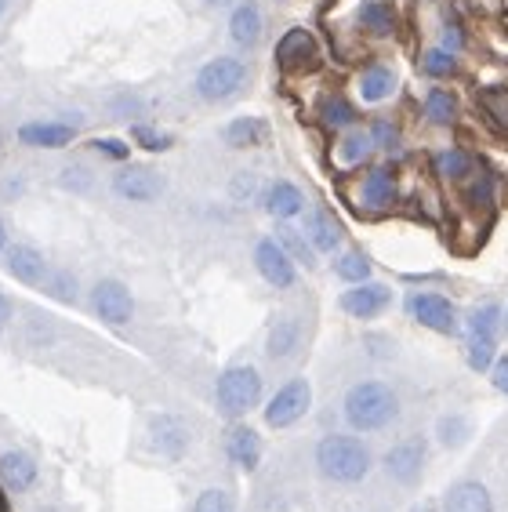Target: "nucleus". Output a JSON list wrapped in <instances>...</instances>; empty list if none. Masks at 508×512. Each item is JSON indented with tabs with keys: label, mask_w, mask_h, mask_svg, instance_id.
Listing matches in <instances>:
<instances>
[{
	"label": "nucleus",
	"mask_w": 508,
	"mask_h": 512,
	"mask_svg": "<svg viewBox=\"0 0 508 512\" xmlns=\"http://www.w3.org/2000/svg\"><path fill=\"white\" fill-rule=\"evenodd\" d=\"M229 37H233V44H240V48H254V44H258V37H262V11H258L254 0H244V4L233 8Z\"/></svg>",
	"instance_id": "nucleus-21"
},
{
	"label": "nucleus",
	"mask_w": 508,
	"mask_h": 512,
	"mask_svg": "<svg viewBox=\"0 0 508 512\" xmlns=\"http://www.w3.org/2000/svg\"><path fill=\"white\" fill-rule=\"evenodd\" d=\"M396 91V73L389 66H371L360 77V99L363 102H385Z\"/></svg>",
	"instance_id": "nucleus-26"
},
{
	"label": "nucleus",
	"mask_w": 508,
	"mask_h": 512,
	"mask_svg": "<svg viewBox=\"0 0 508 512\" xmlns=\"http://www.w3.org/2000/svg\"><path fill=\"white\" fill-rule=\"evenodd\" d=\"M131 138H135L146 153H167V149L175 146V135L153 128V124H135V128H131Z\"/></svg>",
	"instance_id": "nucleus-34"
},
{
	"label": "nucleus",
	"mask_w": 508,
	"mask_h": 512,
	"mask_svg": "<svg viewBox=\"0 0 508 512\" xmlns=\"http://www.w3.org/2000/svg\"><path fill=\"white\" fill-rule=\"evenodd\" d=\"M407 313H411L421 327L436 331V335H454V331H458L454 302H450L447 295H436V291H414V295L407 298Z\"/></svg>",
	"instance_id": "nucleus-8"
},
{
	"label": "nucleus",
	"mask_w": 508,
	"mask_h": 512,
	"mask_svg": "<svg viewBox=\"0 0 508 512\" xmlns=\"http://www.w3.org/2000/svg\"><path fill=\"white\" fill-rule=\"evenodd\" d=\"M247 84V66L233 55L211 59L200 73H196V95L204 102H225L233 99L236 91H244Z\"/></svg>",
	"instance_id": "nucleus-4"
},
{
	"label": "nucleus",
	"mask_w": 508,
	"mask_h": 512,
	"mask_svg": "<svg viewBox=\"0 0 508 512\" xmlns=\"http://www.w3.org/2000/svg\"><path fill=\"white\" fill-rule=\"evenodd\" d=\"M254 269L262 273V280L276 291H287L298 280V262L284 251V244L276 237H262L254 244Z\"/></svg>",
	"instance_id": "nucleus-6"
},
{
	"label": "nucleus",
	"mask_w": 508,
	"mask_h": 512,
	"mask_svg": "<svg viewBox=\"0 0 508 512\" xmlns=\"http://www.w3.org/2000/svg\"><path fill=\"white\" fill-rule=\"evenodd\" d=\"M207 8H225V4H233V0H204Z\"/></svg>",
	"instance_id": "nucleus-46"
},
{
	"label": "nucleus",
	"mask_w": 508,
	"mask_h": 512,
	"mask_svg": "<svg viewBox=\"0 0 508 512\" xmlns=\"http://www.w3.org/2000/svg\"><path fill=\"white\" fill-rule=\"evenodd\" d=\"M8 273L19 280V284H40L44 280V273H48V262H44V255H40L37 247H30V244H15V247H8Z\"/></svg>",
	"instance_id": "nucleus-19"
},
{
	"label": "nucleus",
	"mask_w": 508,
	"mask_h": 512,
	"mask_svg": "<svg viewBox=\"0 0 508 512\" xmlns=\"http://www.w3.org/2000/svg\"><path fill=\"white\" fill-rule=\"evenodd\" d=\"M313 404V389L305 378H291L273 393V400L265 404V425L269 429H291L294 422H302Z\"/></svg>",
	"instance_id": "nucleus-5"
},
{
	"label": "nucleus",
	"mask_w": 508,
	"mask_h": 512,
	"mask_svg": "<svg viewBox=\"0 0 508 512\" xmlns=\"http://www.w3.org/2000/svg\"><path fill=\"white\" fill-rule=\"evenodd\" d=\"M465 433H469V422L465 418H458V414H450V418H443L440 422V440L450 447H458L461 440H465Z\"/></svg>",
	"instance_id": "nucleus-38"
},
{
	"label": "nucleus",
	"mask_w": 508,
	"mask_h": 512,
	"mask_svg": "<svg viewBox=\"0 0 508 512\" xmlns=\"http://www.w3.org/2000/svg\"><path fill=\"white\" fill-rule=\"evenodd\" d=\"M436 171L443 178H465L472 171V157L465 149H443V153H436Z\"/></svg>",
	"instance_id": "nucleus-35"
},
{
	"label": "nucleus",
	"mask_w": 508,
	"mask_h": 512,
	"mask_svg": "<svg viewBox=\"0 0 508 512\" xmlns=\"http://www.w3.org/2000/svg\"><path fill=\"white\" fill-rule=\"evenodd\" d=\"M425 458H429V447L421 436H407L400 444H392L389 454H385V473L392 476L396 483H418L421 469H425Z\"/></svg>",
	"instance_id": "nucleus-10"
},
{
	"label": "nucleus",
	"mask_w": 508,
	"mask_h": 512,
	"mask_svg": "<svg viewBox=\"0 0 508 512\" xmlns=\"http://www.w3.org/2000/svg\"><path fill=\"white\" fill-rule=\"evenodd\" d=\"M447 512H494V498L479 480H461L447 491Z\"/></svg>",
	"instance_id": "nucleus-20"
},
{
	"label": "nucleus",
	"mask_w": 508,
	"mask_h": 512,
	"mask_svg": "<svg viewBox=\"0 0 508 512\" xmlns=\"http://www.w3.org/2000/svg\"><path fill=\"white\" fill-rule=\"evenodd\" d=\"M37 462L26 451H4L0 454V483L11 494H26L37 487Z\"/></svg>",
	"instance_id": "nucleus-17"
},
{
	"label": "nucleus",
	"mask_w": 508,
	"mask_h": 512,
	"mask_svg": "<svg viewBox=\"0 0 508 512\" xmlns=\"http://www.w3.org/2000/svg\"><path fill=\"white\" fill-rule=\"evenodd\" d=\"M193 512H236V498L225 487H207L196 494Z\"/></svg>",
	"instance_id": "nucleus-37"
},
{
	"label": "nucleus",
	"mask_w": 508,
	"mask_h": 512,
	"mask_svg": "<svg viewBox=\"0 0 508 512\" xmlns=\"http://www.w3.org/2000/svg\"><path fill=\"white\" fill-rule=\"evenodd\" d=\"M276 240L284 244V251L294 258V262H302L305 269H313V266H316V258H313V244H309V237H302L298 229L280 226V233H276Z\"/></svg>",
	"instance_id": "nucleus-30"
},
{
	"label": "nucleus",
	"mask_w": 508,
	"mask_h": 512,
	"mask_svg": "<svg viewBox=\"0 0 508 512\" xmlns=\"http://www.w3.org/2000/svg\"><path fill=\"white\" fill-rule=\"evenodd\" d=\"M392 302V291L385 284H371V280H363V284H352L349 291L342 295V309L356 320H374L389 309Z\"/></svg>",
	"instance_id": "nucleus-12"
},
{
	"label": "nucleus",
	"mask_w": 508,
	"mask_h": 512,
	"mask_svg": "<svg viewBox=\"0 0 508 512\" xmlns=\"http://www.w3.org/2000/svg\"><path fill=\"white\" fill-rule=\"evenodd\" d=\"M498 327H501V309L494 306V302L472 309V316H469V338H498Z\"/></svg>",
	"instance_id": "nucleus-31"
},
{
	"label": "nucleus",
	"mask_w": 508,
	"mask_h": 512,
	"mask_svg": "<svg viewBox=\"0 0 508 512\" xmlns=\"http://www.w3.org/2000/svg\"><path fill=\"white\" fill-rule=\"evenodd\" d=\"M37 512H59V509H37Z\"/></svg>",
	"instance_id": "nucleus-48"
},
{
	"label": "nucleus",
	"mask_w": 508,
	"mask_h": 512,
	"mask_svg": "<svg viewBox=\"0 0 508 512\" xmlns=\"http://www.w3.org/2000/svg\"><path fill=\"white\" fill-rule=\"evenodd\" d=\"M48 291H51L55 298H62V302H73V298H77V280H73L69 273H59L55 280H51Z\"/></svg>",
	"instance_id": "nucleus-40"
},
{
	"label": "nucleus",
	"mask_w": 508,
	"mask_h": 512,
	"mask_svg": "<svg viewBox=\"0 0 508 512\" xmlns=\"http://www.w3.org/2000/svg\"><path fill=\"white\" fill-rule=\"evenodd\" d=\"M305 237H309L313 251L331 255V251H338V244H342V226L331 218V211L316 207L313 215H309V222H305Z\"/></svg>",
	"instance_id": "nucleus-22"
},
{
	"label": "nucleus",
	"mask_w": 508,
	"mask_h": 512,
	"mask_svg": "<svg viewBox=\"0 0 508 512\" xmlns=\"http://www.w3.org/2000/svg\"><path fill=\"white\" fill-rule=\"evenodd\" d=\"M334 273L342 276L345 284H363V280H371V258L363 255V251H345L334 262Z\"/></svg>",
	"instance_id": "nucleus-29"
},
{
	"label": "nucleus",
	"mask_w": 508,
	"mask_h": 512,
	"mask_svg": "<svg viewBox=\"0 0 508 512\" xmlns=\"http://www.w3.org/2000/svg\"><path fill=\"white\" fill-rule=\"evenodd\" d=\"M149 440H153V451L171 458V462H178L189 451V429L178 422L175 414H157L149 422Z\"/></svg>",
	"instance_id": "nucleus-13"
},
{
	"label": "nucleus",
	"mask_w": 508,
	"mask_h": 512,
	"mask_svg": "<svg viewBox=\"0 0 508 512\" xmlns=\"http://www.w3.org/2000/svg\"><path fill=\"white\" fill-rule=\"evenodd\" d=\"M425 117H429L432 124L447 128V124L458 120V99H454L447 88H432L429 95H425Z\"/></svg>",
	"instance_id": "nucleus-28"
},
{
	"label": "nucleus",
	"mask_w": 508,
	"mask_h": 512,
	"mask_svg": "<svg viewBox=\"0 0 508 512\" xmlns=\"http://www.w3.org/2000/svg\"><path fill=\"white\" fill-rule=\"evenodd\" d=\"M345 422L356 433H378L385 425H392L400 418V396L389 382H378V378H367V382H356L345 393Z\"/></svg>",
	"instance_id": "nucleus-2"
},
{
	"label": "nucleus",
	"mask_w": 508,
	"mask_h": 512,
	"mask_svg": "<svg viewBox=\"0 0 508 512\" xmlns=\"http://www.w3.org/2000/svg\"><path fill=\"white\" fill-rule=\"evenodd\" d=\"M0 512H11V491L0 483Z\"/></svg>",
	"instance_id": "nucleus-44"
},
{
	"label": "nucleus",
	"mask_w": 508,
	"mask_h": 512,
	"mask_svg": "<svg viewBox=\"0 0 508 512\" xmlns=\"http://www.w3.org/2000/svg\"><path fill=\"white\" fill-rule=\"evenodd\" d=\"M505 331H508V313H505Z\"/></svg>",
	"instance_id": "nucleus-49"
},
{
	"label": "nucleus",
	"mask_w": 508,
	"mask_h": 512,
	"mask_svg": "<svg viewBox=\"0 0 508 512\" xmlns=\"http://www.w3.org/2000/svg\"><path fill=\"white\" fill-rule=\"evenodd\" d=\"M421 69H425L432 80H447L458 73V59H454V51H447V48H429L421 55Z\"/></svg>",
	"instance_id": "nucleus-32"
},
{
	"label": "nucleus",
	"mask_w": 508,
	"mask_h": 512,
	"mask_svg": "<svg viewBox=\"0 0 508 512\" xmlns=\"http://www.w3.org/2000/svg\"><path fill=\"white\" fill-rule=\"evenodd\" d=\"M262 207L269 211L273 218H280V222H291V218H298L305 211V193L294 182H273V186L265 189L262 197Z\"/></svg>",
	"instance_id": "nucleus-18"
},
{
	"label": "nucleus",
	"mask_w": 508,
	"mask_h": 512,
	"mask_svg": "<svg viewBox=\"0 0 508 512\" xmlns=\"http://www.w3.org/2000/svg\"><path fill=\"white\" fill-rule=\"evenodd\" d=\"M490 382H494L498 393L508 396V356H498V360H494V367H490Z\"/></svg>",
	"instance_id": "nucleus-42"
},
{
	"label": "nucleus",
	"mask_w": 508,
	"mask_h": 512,
	"mask_svg": "<svg viewBox=\"0 0 508 512\" xmlns=\"http://www.w3.org/2000/svg\"><path fill=\"white\" fill-rule=\"evenodd\" d=\"M4 8H8V0H0V15H4Z\"/></svg>",
	"instance_id": "nucleus-47"
},
{
	"label": "nucleus",
	"mask_w": 508,
	"mask_h": 512,
	"mask_svg": "<svg viewBox=\"0 0 508 512\" xmlns=\"http://www.w3.org/2000/svg\"><path fill=\"white\" fill-rule=\"evenodd\" d=\"M225 454H229V462H233L236 469L254 473L258 462H262V436L254 433L251 425H233V429L225 433Z\"/></svg>",
	"instance_id": "nucleus-15"
},
{
	"label": "nucleus",
	"mask_w": 508,
	"mask_h": 512,
	"mask_svg": "<svg viewBox=\"0 0 508 512\" xmlns=\"http://www.w3.org/2000/svg\"><path fill=\"white\" fill-rule=\"evenodd\" d=\"M320 120L327 128H349L352 120H356V109H352V102L342 99V95H331V99H323Z\"/></svg>",
	"instance_id": "nucleus-33"
},
{
	"label": "nucleus",
	"mask_w": 508,
	"mask_h": 512,
	"mask_svg": "<svg viewBox=\"0 0 508 512\" xmlns=\"http://www.w3.org/2000/svg\"><path fill=\"white\" fill-rule=\"evenodd\" d=\"M298 342H302V324L294 316H276L273 327H269V338H265V353L273 360H287L298 349Z\"/></svg>",
	"instance_id": "nucleus-23"
},
{
	"label": "nucleus",
	"mask_w": 508,
	"mask_h": 512,
	"mask_svg": "<svg viewBox=\"0 0 508 512\" xmlns=\"http://www.w3.org/2000/svg\"><path fill=\"white\" fill-rule=\"evenodd\" d=\"M276 62L287 69V73H305L320 62V48L309 30H287L276 44Z\"/></svg>",
	"instance_id": "nucleus-11"
},
{
	"label": "nucleus",
	"mask_w": 508,
	"mask_h": 512,
	"mask_svg": "<svg viewBox=\"0 0 508 512\" xmlns=\"http://www.w3.org/2000/svg\"><path fill=\"white\" fill-rule=\"evenodd\" d=\"M77 138L73 124H59V120H30L19 128V142L33 149H62Z\"/></svg>",
	"instance_id": "nucleus-16"
},
{
	"label": "nucleus",
	"mask_w": 508,
	"mask_h": 512,
	"mask_svg": "<svg viewBox=\"0 0 508 512\" xmlns=\"http://www.w3.org/2000/svg\"><path fill=\"white\" fill-rule=\"evenodd\" d=\"M113 193L131 204H149L164 193V178L153 168H142V164H124V168L113 175Z\"/></svg>",
	"instance_id": "nucleus-9"
},
{
	"label": "nucleus",
	"mask_w": 508,
	"mask_h": 512,
	"mask_svg": "<svg viewBox=\"0 0 508 512\" xmlns=\"http://www.w3.org/2000/svg\"><path fill=\"white\" fill-rule=\"evenodd\" d=\"M91 309L102 324L109 327H124L131 324V316H135V295L127 291V284L120 280H98L91 287Z\"/></svg>",
	"instance_id": "nucleus-7"
},
{
	"label": "nucleus",
	"mask_w": 508,
	"mask_h": 512,
	"mask_svg": "<svg viewBox=\"0 0 508 512\" xmlns=\"http://www.w3.org/2000/svg\"><path fill=\"white\" fill-rule=\"evenodd\" d=\"M8 320H11V298H8V295H0V331L8 327Z\"/></svg>",
	"instance_id": "nucleus-43"
},
{
	"label": "nucleus",
	"mask_w": 508,
	"mask_h": 512,
	"mask_svg": "<svg viewBox=\"0 0 508 512\" xmlns=\"http://www.w3.org/2000/svg\"><path fill=\"white\" fill-rule=\"evenodd\" d=\"M371 149H374L371 135H363V131H349V135L338 142L334 157H338V164H342V168H356V164H363V160L371 157Z\"/></svg>",
	"instance_id": "nucleus-27"
},
{
	"label": "nucleus",
	"mask_w": 508,
	"mask_h": 512,
	"mask_svg": "<svg viewBox=\"0 0 508 512\" xmlns=\"http://www.w3.org/2000/svg\"><path fill=\"white\" fill-rule=\"evenodd\" d=\"M371 447L363 444L360 436L349 433H327L316 444V473L323 480L338 483V487H356L371 476Z\"/></svg>",
	"instance_id": "nucleus-1"
},
{
	"label": "nucleus",
	"mask_w": 508,
	"mask_h": 512,
	"mask_svg": "<svg viewBox=\"0 0 508 512\" xmlns=\"http://www.w3.org/2000/svg\"><path fill=\"white\" fill-rule=\"evenodd\" d=\"M215 404L225 418H244L247 411L262 404V375L251 364L225 367L215 385Z\"/></svg>",
	"instance_id": "nucleus-3"
},
{
	"label": "nucleus",
	"mask_w": 508,
	"mask_h": 512,
	"mask_svg": "<svg viewBox=\"0 0 508 512\" xmlns=\"http://www.w3.org/2000/svg\"><path fill=\"white\" fill-rule=\"evenodd\" d=\"M8 251V229H4V222H0V255Z\"/></svg>",
	"instance_id": "nucleus-45"
},
{
	"label": "nucleus",
	"mask_w": 508,
	"mask_h": 512,
	"mask_svg": "<svg viewBox=\"0 0 508 512\" xmlns=\"http://www.w3.org/2000/svg\"><path fill=\"white\" fill-rule=\"evenodd\" d=\"M356 22L371 37H389L396 30V11L389 8V0H363L360 11H356Z\"/></svg>",
	"instance_id": "nucleus-25"
},
{
	"label": "nucleus",
	"mask_w": 508,
	"mask_h": 512,
	"mask_svg": "<svg viewBox=\"0 0 508 512\" xmlns=\"http://www.w3.org/2000/svg\"><path fill=\"white\" fill-rule=\"evenodd\" d=\"M225 142L233 149H254L269 142V120L262 117H236L233 124H225Z\"/></svg>",
	"instance_id": "nucleus-24"
},
{
	"label": "nucleus",
	"mask_w": 508,
	"mask_h": 512,
	"mask_svg": "<svg viewBox=\"0 0 508 512\" xmlns=\"http://www.w3.org/2000/svg\"><path fill=\"white\" fill-rule=\"evenodd\" d=\"M91 149H95V153H102V157H109V160H127V153H131V149H127V142H120V138H95V142H91Z\"/></svg>",
	"instance_id": "nucleus-39"
},
{
	"label": "nucleus",
	"mask_w": 508,
	"mask_h": 512,
	"mask_svg": "<svg viewBox=\"0 0 508 512\" xmlns=\"http://www.w3.org/2000/svg\"><path fill=\"white\" fill-rule=\"evenodd\" d=\"M371 138H374V146H385V149H389V146H396V138H400V131L392 128L389 120H378V124L371 128Z\"/></svg>",
	"instance_id": "nucleus-41"
},
{
	"label": "nucleus",
	"mask_w": 508,
	"mask_h": 512,
	"mask_svg": "<svg viewBox=\"0 0 508 512\" xmlns=\"http://www.w3.org/2000/svg\"><path fill=\"white\" fill-rule=\"evenodd\" d=\"M498 360V338H469V367L472 371H490Z\"/></svg>",
	"instance_id": "nucleus-36"
},
{
	"label": "nucleus",
	"mask_w": 508,
	"mask_h": 512,
	"mask_svg": "<svg viewBox=\"0 0 508 512\" xmlns=\"http://www.w3.org/2000/svg\"><path fill=\"white\" fill-rule=\"evenodd\" d=\"M400 197V182H396V171L392 168H371L360 182V200L363 207L371 211H389Z\"/></svg>",
	"instance_id": "nucleus-14"
}]
</instances>
